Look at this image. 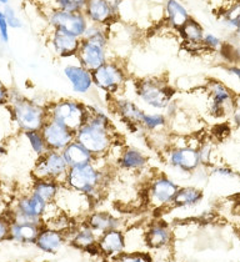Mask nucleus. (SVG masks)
Masks as SVG:
<instances>
[{
  "label": "nucleus",
  "instance_id": "obj_1",
  "mask_svg": "<svg viewBox=\"0 0 240 262\" xmlns=\"http://www.w3.org/2000/svg\"><path fill=\"white\" fill-rule=\"evenodd\" d=\"M89 118L75 131V140L80 142L95 159H104L109 155L116 144L113 121L107 110L95 104H87Z\"/></svg>",
  "mask_w": 240,
  "mask_h": 262
},
{
  "label": "nucleus",
  "instance_id": "obj_2",
  "mask_svg": "<svg viewBox=\"0 0 240 262\" xmlns=\"http://www.w3.org/2000/svg\"><path fill=\"white\" fill-rule=\"evenodd\" d=\"M109 184V173L96 161L82 166L70 167L65 178L64 186L73 191L87 196L95 204L104 196Z\"/></svg>",
  "mask_w": 240,
  "mask_h": 262
},
{
  "label": "nucleus",
  "instance_id": "obj_3",
  "mask_svg": "<svg viewBox=\"0 0 240 262\" xmlns=\"http://www.w3.org/2000/svg\"><path fill=\"white\" fill-rule=\"evenodd\" d=\"M47 105L27 98L19 90H10L8 107L10 110L14 126L22 133L42 130L43 125L48 120Z\"/></svg>",
  "mask_w": 240,
  "mask_h": 262
},
{
  "label": "nucleus",
  "instance_id": "obj_4",
  "mask_svg": "<svg viewBox=\"0 0 240 262\" xmlns=\"http://www.w3.org/2000/svg\"><path fill=\"white\" fill-rule=\"evenodd\" d=\"M134 91L136 98L144 105L155 111H163L175 99L176 90L169 81L160 76H147L135 80Z\"/></svg>",
  "mask_w": 240,
  "mask_h": 262
},
{
  "label": "nucleus",
  "instance_id": "obj_5",
  "mask_svg": "<svg viewBox=\"0 0 240 262\" xmlns=\"http://www.w3.org/2000/svg\"><path fill=\"white\" fill-rule=\"evenodd\" d=\"M48 119L63 124L70 130H79L89 118V111L85 102L76 99H58L47 105Z\"/></svg>",
  "mask_w": 240,
  "mask_h": 262
},
{
  "label": "nucleus",
  "instance_id": "obj_6",
  "mask_svg": "<svg viewBox=\"0 0 240 262\" xmlns=\"http://www.w3.org/2000/svg\"><path fill=\"white\" fill-rule=\"evenodd\" d=\"M129 80V74L119 60L109 59L104 65L93 71L94 88L115 98L122 93Z\"/></svg>",
  "mask_w": 240,
  "mask_h": 262
},
{
  "label": "nucleus",
  "instance_id": "obj_7",
  "mask_svg": "<svg viewBox=\"0 0 240 262\" xmlns=\"http://www.w3.org/2000/svg\"><path fill=\"white\" fill-rule=\"evenodd\" d=\"M204 90L208 96V114L211 118L223 119L231 115L235 94L228 85H225L219 79L210 78L205 81Z\"/></svg>",
  "mask_w": 240,
  "mask_h": 262
},
{
  "label": "nucleus",
  "instance_id": "obj_8",
  "mask_svg": "<svg viewBox=\"0 0 240 262\" xmlns=\"http://www.w3.org/2000/svg\"><path fill=\"white\" fill-rule=\"evenodd\" d=\"M49 204L35 193L28 192L20 195L7 213L11 222H27V224L44 225V216Z\"/></svg>",
  "mask_w": 240,
  "mask_h": 262
},
{
  "label": "nucleus",
  "instance_id": "obj_9",
  "mask_svg": "<svg viewBox=\"0 0 240 262\" xmlns=\"http://www.w3.org/2000/svg\"><path fill=\"white\" fill-rule=\"evenodd\" d=\"M179 187L178 182L165 173L153 176L148 182L147 193H145L148 205L153 210L171 209Z\"/></svg>",
  "mask_w": 240,
  "mask_h": 262
},
{
  "label": "nucleus",
  "instance_id": "obj_10",
  "mask_svg": "<svg viewBox=\"0 0 240 262\" xmlns=\"http://www.w3.org/2000/svg\"><path fill=\"white\" fill-rule=\"evenodd\" d=\"M164 160L175 171L191 175L199 169L198 149L191 145H169L164 150Z\"/></svg>",
  "mask_w": 240,
  "mask_h": 262
},
{
  "label": "nucleus",
  "instance_id": "obj_11",
  "mask_svg": "<svg viewBox=\"0 0 240 262\" xmlns=\"http://www.w3.org/2000/svg\"><path fill=\"white\" fill-rule=\"evenodd\" d=\"M68 171H69V166L63 154L49 150L45 155L38 158L31 173H33L34 180L47 179V180L58 181L64 185Z\"/></svg>",
  "mask_w": 240,
  "mask_h": 262
},
{
  "label": "nucleus",
  "instance_id": "obj_12",
  "mask_svg": "<svg viewBox=\"0 0 240 262\" xmlns=\"http://www.w3.org/2000/svg\"><path fill=\"white\" fill-rule=\"evenodd\" d=\"M48 23L51 29L62 30L70 35L82 39L89 21L84 13H70L54 8L48 14Z\"/></svg>",
  "mask_w": 240,
  "mask_h": 262
},
{
  "label": "nucleus",
  "instance_id": "obj_13",
  "mask_svg": "<svg viewBox=\"0 0 240 262\" xmlns=\"http://www.w3.org/2000/svg\"><path fill=\"white\" fill-rule=\"evenodd\" d=\"M119 2L115 0H88L83 13L93 24L110 27L118 18Z\"/></svg>",
  "mask_w": 240,
  "mask_h": 262
},
{
  "label": "nucleus",
  "instance_id": "obj_14",
  "mask_svg": "<svg viewBox=\"0 0 240 262\" xmlns=\"http://www.w3.org/2000/svg\"><path fill=\"white\" fill-rule=\"evenodd\" d=\"M40 131L44 136L48 149L51 151L62 152L70 142L75 140V131L70 130L69 127L51 120V119H48L45 121Z\"/></svg>",
  "mask_w": 240,
  "mask_h": 262
},
{
  "label": "nucleus",
  "instance_id": "obj_15",
  "mask_svg": "<svg viewBox=\"0 0 240 262\" xmlns=\"http://www.w3.org/2000/svg\"><path fill=\"white\" fill-rule=\"evenodd\" d=\"M75 59L82 67L93 73L94 70H96L109 60L108 48L87 40V39H82Z\"/></svg>",
  "mask_w": 240,
  "mask_h": 262
},
{
  "label": "nucleus",
  "instance_id": "obj_16",
  "mask_svg": "<svg viewBox=\"0 0 240 262\" xmlns=\"http://www.w3.org/2000/svg\"><path fill=\"white\" fill-rule=\"evenodd\" d=\"M65 233H67L68 244H70L73 247L80 251L100 255L98 249L99 236L85 224L84 220L76 222L75 226Z\"/></svg>",
  "mask_w": 240,
  "mask_h": 262
},
{
  "label": "nucleus",
  "instance_id": "obj_17",
  "mask_svg": "<svg viewBox=\"0 0 240 262\" xmlns=\"http://www.w3.org/2000/svg\"><path fill=\"white\" fill-rule=\"evenodd\" d=\"M98 249L100 256L104 260H118L127 251V238L123 230H111L98 238Z\"/></svg>",
  "mask_w": 240,
  "mask_h": 262
},
{
  "label": "nucleus",
  "instance_id": "obj_18",
  "mask_svg": "<svg viewBox=\"0 0 240 262\" xmlns=\"http://www.w3.org/2000/svg\"><path fill=\"white\" fill-rule=\"evenodd\" d=\"M63 74L70 84L73 93L78 94V95H88L93 90V73L82 67L79 62L65 65Z\"/></svg>",
  "mask_w": 240,
  "mask_h": 262
},
{
  "label": "nucleus",
  "instance_id": "obj_19",
  "mask_svg": "<svg viewBox=\"0 0 240 262\" xmlns=\"http://www.w3.org/2000/svg\"><path fill=\"white\" fill-rule=\"evenodd\" d=\"M116 167L122 171L136 173L143 171L149 164V156L134 146H124L120 149L115 160Z\"/></svg>",
  "mask_w": 240,
  "mask_h": 262
},
{
  "label": "nucleus",
  "instance_id": "obj_20",
  "mask_svg": "<svg viewBox=\"0 0 240 262\" xmlns=\"http://www.w3.org/2000/svg\"><path fill=\"white\" fill-rule=\"evenodd\" d=\"M145 246L149 250H164L173 242V231L164 221H153L144 232Z\"/></svg>",
  "mask_w": 240,
  "mask_h": 262
},
{
  "label": "nucleus",
  "instance_id": "obj_21",
  "mask_svg": "<svg viewBox=\"0 0 240 262\" xmlns=\"http://www.w3.org/2000/svg\"><path fill=\"white\" fill-rule=\"evenodd\" d=\"M111 105H113V109L120 118V120L133 129L143 130L140 127V124H142V119L144 116L145 110L140 107L135 101L127 98L115 96V98H113Z\"/></svg>",
  "mask_w": 240,
  "mask_h": 262
},
{
  "label": "nucleus",
  "instance_id": "obj_22",
  "mask_svg": "<svg viewBox=\"0 0 240 262\" xmlns=\"http://www.w3.org/2000/svg\"><path fill=\"white\" fill-rule=\"evenodd\" d=\"M82 39L62 30L53 29L50 34V47L56 56L62 59L75 58Z\"/></svg>",
  "mask_w": 240,
  "mask_h": 262
},
{
  "label": "nucleus",
  "instance_id": "obj_23",
  "mask_svg": "<svg viewBox=\"0 0 240 262\" xmlns=\"http://www.w3.org/2000/svg\"><path fill=\"white\" fill-rule=\"evenodd\" d=\"M84 221L98 236L111 230H122L124 225L123 224L124 221L114 213L109 211H98V210H93L84 219Z\"/></svg>",
  "mask_w": 240,
  "mask_h": 262
},
{
  "label": "nucleus",
  "instance_id": "obj_24",
  "mask_svg": "<svg viewBox=\"0 0 240 262\" xmlns=\"http://www.w3.org/2000/svg\"><path fill=\"white\" fill-rule=\"evenodd\" d=\"M65 244H68L67 233L48 226L42 227L35 241V246L38 247V250L49 255L58 253Z\"/></svg>",
  "mask_w": 240,
  "mask_h": 262
},
{
  "label": "nucleus",
  "instance_id": "obj_25",
  "mask_svg": "<svg viewBox=\"0 0 240 262\" xmlns=\"http://www.w3.org/2000/svg\"><path fill=\"white\" fill-rule=\"evenodd\" d=\"M43 226L44 225L11 222L9 240L23 245H35V241Z\"/></svg>",
  "mask_w": 240,
  "mask_h": 262
},
{
  "label": "nucleus",
  "instance_id": "obj_26",
  "mask_svg": "<svg viewBox=\"0 0 240 262\" xmlns=\"http://www.w3.org/2000/svg\"><path fill=\"white\" fill-rule=\"evenodd\" d=\"M204 200V192L200 187L193 186H180L174 199L173 207L175 209H193L199 206Z\"/></svg>",
  "mask_w": 240,
  "mask_h": 262
},
{
  "label": "nucleus",
  "instance_id": "obj_27",
  "mask_svg": "<svg viewBox=\"0 0 240 262\" xmlns=\"http://www.w3.org/2000/svg\"><path fill=\"white\" fill-rule=\"evenodd\" d=\"M62 154L63 156H64L69 169L70 167H76L82 166V165L91 164V162L95 161V158H94V156L76 140L70 142V144L63 150Z\"/></svg>",
  "mask_w": 240,
  "mask_h": 262
},
{
  "label": "nucleus",
  "instance_id": "obj_28",
  "mask_svg": "<svg viewBox=\"0 0 240 262\" xmlns=\"http://www.w3.org/2000/svg\"><path fill=\"white\" fill-rule=\"evenodd\" d=\"M178 31L180 38L184 41L185 47L200 48V49H203L202 42L205 31L203 25L198 20H195V19L190 16L189 20L185 23Z\"/></svg>",
  "mask_w": 240,
  "mask_h": 262
},
{
  "label": "nucleus",
  "instance_id": "obj_29",
  "mask_svg": "<svg viewBox=\"0 0 240 262\" xmlns=\"http://www.w3.org/2000/svg\"><path fill=\"white\" fill-rule=\"evenodd\" d=\"M190 15L187 8L179 0H167L165 4V20L174 30H179L189 20Z\"/></svg>",
  "mask_w": 240,
  "mask_h": 262
},
{
  "label": "nucleus",
  "instance_id": "obj_30",
  "mask_svg": "<svg viewBox=\"0 0 240 262\" xmlns=\"http://www.w3.org/2000/svg\"><path fill=\"white\" fill-rule=\"evenodd\" d=\"M64 185L58 181L47 180V179H39L34 180L30 187V192L35 193L40 199H43L48 204H53L58 199L60 191H62Z\"/></svg>",
  "mask_w": 240,
  "mask_h": 262
},
{
  "label": "nucleus",
  "instance_id": "obj_31",
  "mask_svg": "<svg viewBox=\"0 0 240 262\" xmlns=\"http://www.w3.org/2000/svg\"><path fill=\"white\" fill-rule=\"evenodd\" d=\"M169 125L170 121L168 120V118L164 115L163 111H151V113L145 111L140 127L149 134H156L164 133Z\"/></svg>",
  "mask_w": 240,
  "mask_h": 262
},
{
  "label": "nucleus",
  "instance_id": "obj_32",
  "mask_svg": "<svg viewBox=\"0 0 240 262\" xmlns=\"http://www.w3.org/2000/svg\"><path fill=\"white\" fill-rule=\"evenodd\" d=\"M108 28L109 27L89 23V25H88L87 30H85L84 35H83L82 39H87V40L96 42V44L103 45V47L109 48L110 34Z\"/></svg>",
  "mask_w": 240,
  "mask_h": 262
},
{
  "label": "nucleus",
  "instance_id": "obj_33",
  "mask_svg": "<svg viewBox=\"0 0 240 262\" xmlns=\"http://www.w3.org/2000/svg\"><path fill=\"white\" fill-rule=\"evenodd\" d=\"M220 21L233 34L238 31L240 29V3L235 2L223 11L220 15Z\"/></svg>",
  "mask_w": 240,
  "mask_h": 262
},
{
  "label": "nucleus",
  "instance_id": "obj_34",
  "mask_svg": "<svg viewBox=\"0 0 240 262\" xmlns=\"http://www.w3.org/2000/svg\"><path fill=\"white\" fill-rule=\"evenodd\" d=\"M23 134H24L28 144H29L31 151L35 154L38 158L45 155V154L49 151V149H48V145H47V142H45V139H44V136H43L42 131L34 130V131H27V133H23Z\"/></svg>",
  "mask_w": 240,
  "mask_h": 262
},
{
  "label": "nucleus",
  "instance_id": "obj_35",
  "mask_svg": "<svg viewBox=\"0 0 240 262\" xmlns=\"http://www.w3.org/2000/svg\"><path fill=\"white\" fill-rule=\"evenodd\" d=\"M198 149V155H199V160H200V165L203 167H209L215 165L213 158H214V145L211 144L210 141H200L196 146Z\"/></svg>",
  "mask_w": 240,
  "mask_h": 262
},
{
  "label": "nucleus",
  "instance_id": "obj_36",
  "mask_svg": "<svg viewBox=\"0 0 240 262\" xmlns=\"http://www.w3.org/2000/svg\"><path fill=\"white\" fill-rule=\"evenodd\" d=\"M209 173L213 178L225 179V180H240V173L228 165L215 164L209 167Z\"/></svg>",
  "mask_w": 240,
  "mask_h": 262
},
{
  "label": "nucleus",
  "instance_id": "obj_37",
  "mask_svg": "<svg viewBox=\"0 0 240 262\" xmlns=\"http://www.w3.org/2000/svg\"><path fill=\"white\" fill-rule=\"evenodd\" d=\"M88 0H55L56 9L70 11V13H83Z\"/></svg>",
  "mask_w": 240,
  "mask_h": 262
},
{
  "label": "nucleus",
  "instance_id": "obj_38",
  "mask_svg": "<svg viewBox=\"0 0 240 262\" xmlns=\"http://www.w3.org/2000/svg\"><path fill=\"white\" fill-rule=\"evenodd\" d=\"M202 47L204 50L210 51V53H216V51H220L224 47V42H223L222 39L219 38L218 35L213 33H205L204 38H203Z\"/></svg>",
  "mask_w": 240,
  "mask_h": 262
},
{
  "label": "nucleus",
  "instance_id": "obj_39",
  "mask_svg": "<svg viewBox=\"0 0 240 262\" xmlns=\"http://www.w3.org/2000/svg\"><path fill=\"white\" fill-rule=\"evenodd\" d=\"M119 262H154L153 256L147 251H125L118 258Z\"/></svg>",
  "mask_w": 240,
  "mask_h": 262
},
{
  "label": "nucleus",
  "instance_id": "obj_40",
  "mask_svg": "<svg viewBox=\"0 0 240 262\" xmlns=\"http://www.w3.org/2000/svg\"><path fill=\"white\" fill-rule=\"evenodd\" d=\"M3 13H4V16L5 19H7V23L8 25H9L10 29H20V28L23 27V23L18 18V15H16L15 10L11 7H9V5H5Z\"/></svg>",
  "mask_w": 240,
  "mask_h": 262
},
{
  "label": "nucleus",
  "instance_id": "obj_41",
  "mask_svg": "<svg viewBox=\"0 0 240 262\" xmlns=\"http://www.w3.org/2000/svg\"><path fill=\"white\" fill-rule=\"evenodd\" d=\"M10 217L7 212L0 213V242L8 241L10 238Z\"/></svg>",
  "mask_w": 240,
  "mask_h": 262
},
{
  "label": "nucleus",
  "instance_id": "obj_42",
  "mask_svg": "<svg viewBox=\"0 0 240 262\" xmlns=\"http://www.w3.org/2000/svg\"><path fill=\"white\" fill-rule=\"evenodd\" d=\"M163 113H164V115L167 116L168 120L173 121L180 113V105L178 104V101H176L175 99H173V100L165 106V109L163 110Z\"/></svg>",
  "mask_w": 240,
  "mask_h": 262
},
{
  "label": "nucleus",
  "instance_id": "obj_43",
  "mask_svg": "<svg viewBox=\"0 0 240 262\" xmlns=\"http://www.w3.org/2000/svg\"><path fill=\"white\" fill-rule=\"evenodd\" d=\"M9 25H8L7 19H5L4 13L3 10H0V41L4 42V44H8L9 42Z\"/></svg>",
  "mask_w": 240,
  "mask_h": 262
},
{
  "label": "nucleus",
  "instance_id": "obj_44",
  "mask_svg": "<svg viewBox=\"0 0 240 262\" xmlns=\"http://www.w3.org/2000/svg\"><path fill=\"white\" fill-rule=\"evenodd\" d=\"M231 122L236 129H240V94H235L234 99V109L231 113Z\"/></svg>",
  "mask_w": 240,
  "mask_h": 262
},
{
  "label": "nucleus",
  "instance_id": "obj_45",
  "mask_svg": "<svg viewBox=\"0 0 240 262\" xmlns=\"http://www.w3.org/2000/svg\"><path fill=\"white\" fill-rule=\"evenodd\" d=\"M10 89L0 80V106H7L9 104Z\"/></svg>",
  "mask_w": 240,
  "mask_h": 262
},
{
  "label": "nucleus",
  "instance_id": "obj_46",
  "mask_svg": "<svg viewBox=\"0 0 240 262\" xmlns=\"http://www.w3.org/2000/svg\"><path fill=\"white\" fill-rule=\"evenodd\" d=\"M224 69L228 75L233 76L236 81L240 82V64H228Z\"/></svg>",
  "mask_w": 240,
  "mask_h": 262
},
{
  "label": "nucleus",
  "instance_id": "obj_47",
  "mask_svg": "<svg viewBox=\"0 0 240 262\" xmlns=\"http://www.w3.org/2000/svg\"><path fill=\"white\" fill-rule=\"evenodd\" d=\"M7 151L8 150H7V146H5V144L3 141H0V159L7 154Z\"/></svg>",
  "mask_w": 240,
  "mask_h": 262
},
{
  "label": "nucleus",
  "instance_id": "obj_48",
  "mask_svg": "<svg viewBox=\"0 0 240 262\" xmlns=\"http://www.w3.org/2000/svg\"><path fill=\"white\" fill-rule=\"evenodd\" d=\"M233 35H234V36H235V38H236V39H238V40H240V29H239L238 31H235V33H234V34H233Z\"/></svg>",
  "mask_w": 240,
  "mask_h": 262
},
{
  "label": "nucleus",
  "instance_id": "obj_49",
  "mask_svg": "<svg viewBox=\"0 0 240 262\" xmlns=\"http://www.w3.org/2000/svg\"><path fill=\"white\" fill-rule=\"evenodd\" d=\"M8 2H9V0H0V4L7 5V4H8Z\"/></svg>",
  "mask_w": 240,
  "mask_h": 262
},
{
  "label": "nucleus",
  "instance_id": "obj_50",
  "mask_svg": "<svg viewBox=\"0 0 240 262\" xmlns=\"http://www.w3.org/2000/svg\"><path fill=\"white\" fill-rule=\"evenodd\" d=\"M104 262H119L118 260H104Z\"/></svg>",
  "mask_w": 240,
  "mask_h": 262
},
{
  "label": "nucleus",
  "instance_id": "obj_51",
  "mask_svg": "<svg viewBox=\"0 0 240 262\" xmlns=\"http://www.w3.org/2000/svg\"><path fill=\"white\" fill-rule=\"evenodd\" d=\"M33 262H43V261H33Z\"/></svg>",
  "mask_w": 240,
  "mask_h": 262
},
{
  "label": "nucleus",
  "instance_id": "obj_52",
  "mask_svg": "<svg viewBox=\"0 0 240 262\" xmlns=\"http://www.w3.org/2000/svg\"><path fill=\"white\" fill-rule=\"evenodd\" d=\"M236 2H239V3H240V0H236Z\"/></svg>",
  "mask_w": 240,
  "mask_h": 262
}]
</instances>
